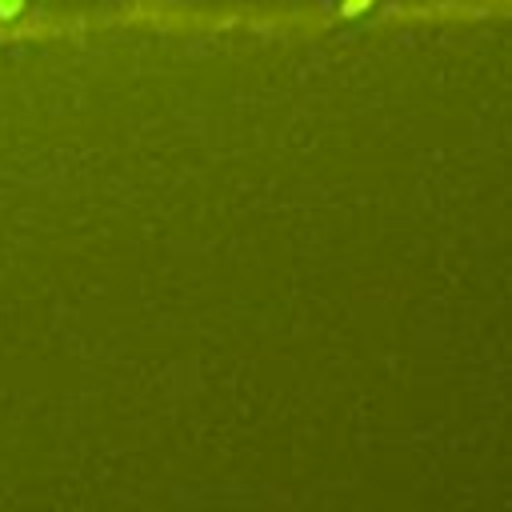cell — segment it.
<instances>
[{"instance_id": "2", "label": "cell", "mask_w": 512, "mask_h": 512, "mask_svg": "<svg viewBox=\"0 0 512 512\" xmlns=\"http://www.w3.org/2000/svg\"><path fill=\"white\" fill-rule=\"evenodd\" d=\"M372 0H344V16H356V12H364Z\"/></svg>"}, {"instance_id": "1", "label": "cell", "mask_w": 512, "mask_h": 512, "mask_svg": "<svg viewBox=\"0 0 512 512\" xmlns=\"http://www.w3.org/2000/svg\"><path fill=\"white\" fill-rule=\"evenodd\" d=\"M24 12V0H0V20H12Z\"/></svg>"}]
</instances>
